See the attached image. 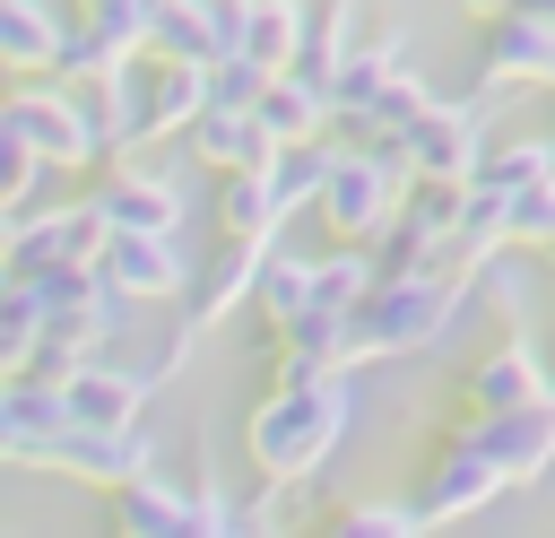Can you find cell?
Segmentation results:
<instances>
[{"instance_id": "obj_25", "label": "cell", "mask_w": 555, "mask_h": 538, "mask_svg": "<svg viewBox=\"0 0 555 538\" xmlns=\"http://www.w3.org/2000/svg\"><path fill=\"white\" fill-rule=\"evenodd\" d=\"M546 252H555V243H546Z\"/></svg>"}, {"instance_id": "obj_14", "label": "cell", "mask_w": 555, "mask_h": 538, "mask_svg": "<svg viewBox=\"0 0 555 538\" xmlns=\"http://www.w3.org/2000/svg\"><path fill=\"white\" fill-rule=\"evenodd\" d=\"M69 382V408H78V425H139V408H147V373H113V364H69L61 373Z\"/></svg>"}, {"instance_id": "obj_5", "label": "cell", "mask_w": 555, "mask_h": 538, "mask_svg": "<svg viewBox=\"0 0 555 538\" xmlns=\"http://www.w3.org/2000/svg\"><path fill=\"white\" fill-rule=\"evenodd\" d=\"M95 269H104V286L113 295H173L182 304V286H191V260L173 252V234H130V226H104V243H95Z\"/></svg>"}, {"instance_id": "obj_1", "label": "cell", "mask_w": 555, "mask_h": 538, "mask_svg": "<svg viewBox=\"0 0 555 538\" xmlns=\"http://www.w3.org/2000/svg\"><path fill=\"white\" fill-rule=\"evenodd\" d=\"M356 408H364V390H356L347 364L321 373V382H278V399L251 408V434L243 443H251L260 477H304V469L330 460V443L356 425Z\"/></svg>"}, {"instance_id": "obj_17", "label": "cell", "mask_w": 555, "mask_h": 538, "mask_svg": "<svg viewBox=\"0 0 555 538\" xmlns=\"http://www.w3.org/2000/svg\"><path fill=\"white\" fill-rule=\"evenodd\" d=\"M217 226H225V234H278V226H286L278 191H269V165H234V174H225V191H217Z\"/></svg>"}, {"instance_id": "obj_7", "label": "cell", "mask_w": 555, "mask_h": 538, "mask_svg": "<svg viewBox=\"0 0 555 538\" xmlns=\"http://www.w3.org/2000/svg\"><path fill=\"white\" fill-rule=\"evenodd\" d=\"M399 139H408V156H416V182H425V174H434V182H468V174L486 165L477 104H425V113L399 121Z\"/></svg>"}, {"instance_id": "obj_13", "label": "cell", "mask_w": 555, "mask_h": 538, "mask_svg": "<svg viewBox=\"0 0 555 538\" xmlns=\"http://www.w3.org/2000/svg\"><path fill=\"white\" fill-rule=\"evenodd\" d=\"M95 217L104 226H130V234H173L182 226V182L173 174H113L95 191Z\"/></svg>"}, {"instance_id": "obj_9", "label": "cell", "mask_w": 555, "mask_h": 538, "mask_svg": "<svg viewBox=\"0 0 555 538\" xmlns=\"http://www.w3.org/2000/svg\"><path fill=\"white\" fill-rule=\"evenodd\" d=\"M503 486H512V469H503V460H494V451H486V443L460 425V434H451V451H442V469L425 477V495H416V503H425L434 521H451V512H477V503H494Z\"/></svg>"}, {"instance_id": "obj_18", "label": "cell", "mask_w": 555, "mask_h": 538, "mask_svg": "<svg viewBox=\"0 0 555 538\" xmlns=\"http://www.w3.org/2000/svg\"><path fill=\"white\" fill-rule=\"evenodd\" d=\"M61 35H69V26H52L43 0H9V9H0V52H9L17 69H52Z\"/></svg>"}, {"instance_id": "obj_20", "label": "cell", "mask_w": 555, "mask_h": 538, "mask_svg": "<svg viewBox=\"0 0 555 538\" xmlns=\"http://www.w3.org/2000/svg\"><path fill=\"white\" fill-rule=\"evenodd\" d=\"M312 295H321V260H260V286H251V304H260L269 321H295Z\"/></svg>"}, {"instance_id": "obj_24", "label": "cell", "mask_w": 555, "mask_h": 538, "mask_svg": "<svg viewBox=\"0 0 555 538\" xmlns=\"http://www.w3.org/2000/svg\"><path fill=\"white\" fill-rule=\"evenodd\" d=\"M520 9H538V17H555V0H520Z\"/></svg>"}, {"instance_id": "obj_16", "label": "cell", "mask_w": 555, "mask_h": 538, "mask_svg": "<svg viewBox=\"0 0 555 538\" xmlns=\"http://www.w3.org/2000/svg\"><path fill=\"white\" fill-rule=\"evenodd\" d=\"M468 399L494 417V408H529V399H546V373H538V356L529 347H494L477 373H468Z\"/></svg>"}, {"instance_id": "obj_6", "label": "cell", "mask_w": 555, "mask_h": 538, "mask_svg": "<svg viewBox=\"0 0 555 538\" xmlns=\"http://www.w3.org/2000/svg\"><path fill=\"white\" fill-rule=\"evenodd\" d=\"M147 460H156V434H147V425H61L35 469H69V477L121 486V477H139Z\"/></svg>"}, {"instance_id": "obj_10", "label": "cell", "mask_w": 555, "mask_h": 538, "mask_svg": "<svg viewBox=\"0 0 555 538\" xmlns=\"http://www.w3.org/2000/svg\"><path fill=\"white\" fill-rule=\"evenodd\" d=\"M260 260H269V234H225V252L191 269V286H182V321L199 330V321H217L234 295H251V286H260Z\"/></svg>"}, {"instance_id": "obj_19", "label": "cell", "mask_w": 555, "mask_h": 538, "mask_svg": "<svg viewBox=\"0 0 555 538\" xmlns=\"http://www.w3.org/2000/svg\"><path fill=\"white\" fill-rule=\"evenodd\" d=\"M304 0H260L251 9V35H243V52L251 61H269V69H295V52H304Z\"/></svg>"}, {"instance_id": "obj_11", "label": "cell", "mask_w": 555, "mask_h": 538, "mask_svg": "<svg viewBox=\"0 0 555 538\" xmlns=\"http://www.w3.org/2000/svg\"><path fill=\"white\" fill-rule=\"evenodd\" d=\"M503 469H512V486H529L546 460H555V399H529V408H494V417H477L468 425Z\"/></svg>"}, {"instance_id": "obj_4", "label": "cell", "mask_w": 555, "mask_h": 538, "mask_svg": "<svg viewBox=\"0 0 555 538\" xmlns=\"http://www.w3.org/2000/svg\"><path fill=\"white\" fill-rule=\"evenodd\" d=\"M95 243H104V217H95V200H78V208H52V217H35V208H9V278H35V269H52V260H95Z\"/></svg>"}, {"instance_id": "obj_22", "label": "cell", "mask_w": 555, "mask_h": 538, "mask_svg": "<svg viewBox=\"0 0 555 538\" xmlns=\"http://www.w3.org/2000/svg\"><path fill=\"white\" fill-rule=\"evenodd\" d=\"M278 521H286V503H278V495H260V503L243 512V529H278Z\"/></svg>"}, {"instance_id": "obj_2", "label": "cell", "mask_w": 555, "mask_h": 538, "mask_svg": "<svg viewBox=\"0 0 555 538\" xmlns=\"http://www.w3.org/2000/svg\"><path fill=\"white\" fill-rule=\"evenodd\" d=\"M460 321V269H390L364 304H356V330H347V364L364 356H408V347H442Z\"/></svg>"}, {"instance_id": "obj_8", "label": "cell", "mask_w": 555, "mask_h": 538, "mask_svg": "<svg viewBox=\"0 0 555 538\" xmlns=\"http://www.w3.org/2000/svg\"><path fill=\"white\" fill-rule=\"evenodd\" d=\"M9 130H26L52 165H78V156H104V130H95V113H87V95L69 87V95H43V87H17L9 95Z\"/></svg>"}, {"instance_id": "obj_23", "label": "cell", "mask_w": 555, "mask_h": 538, "mask_svg": "<svg viewBox=\"0 0 555 538\" xmlns=\"http://www.w3.org/2000/svg\"><path fill=\"white\" fill-rule=\"evenodd\" d=\"M460 9H486V17H494V9H512V0H460Z\"/></svg>"}, {"instance_id": "obj_12", "label": "cell", "mask_w": 555, "mask_h": 538, "mask_svg": "<svg viewBox=\"0 0 555 538\" xmlns=\"http://www.w3.org/2000/svg\"><path fill=\"white\" fill-rule=\"evenodd\" d=\"M486 78H555V17L538 9H494L486 17Z\"/></svg>"}, {"instance_id": "obj_3", "label": "cell", "mask_w": 555, "mask_h": 538, "mask_svg": "<svg viewBox=\"0 0 555 538\" xmlns=\"http://www.w3.org/2000/svg\"><path fill=\"white\" fill-rule=\"evenodd\" d=\"M460 208H468V191L425 174V191H416V200H399V208H390V226L373 234V243H382V278H390V269H425V260H442V252H451V234H460Z\"/></svg>"}, {"instance_id": "obj_15", "label": "cell", "mask_w": 555, "mask_h": 538, "mask_svg": "<svg viewBox=\"0 0 555 538\" xmlns=\"http://www.w3.org/2000/svg\"><path fill=\"white\" fill-rule=\"evenodd\" d=\"M113 521L121 529H139V538H182V529H199V495H173L165 477H121V503H113Z\"/></svg>"}, {"instance_id": "obj_21", "label": "cell", "mask_w": 555, "mask_h": 538, "mask_svg": "<svg viewBox=\"0 0 555 538\" xmlns=\"http://www.w3.org/2000/svg\"><path fill=\"white\" fill-rule=\"evenodd\" d=\"M546 174H555V139H512V148H486V165H477V182H494V191H529Z\"/></svg>"}]
</instances>
